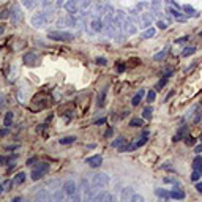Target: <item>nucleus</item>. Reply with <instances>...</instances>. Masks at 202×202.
<instances>
[{
  "label": "nucleus",
  "mask_w": 202,
  "mask_h": 202,
  "mask_svg": "<svg viewBox=\"0 0 202 202\" xmlns=\"http://www.w3.org/2000/svg\"><path fill=\"white\" fill-rule=\"evenodd\" d=\"M48 37L54 41H65V43H68V41H73L74 35L70 32H62V30H49L48 32Z\"/></svg>",
  "instance_id": "obj_1"
},
{
  "label": "nucleus",
  "mask_w": 202,
  "mask_h": 202,
  "mask_svg": "<svg viewBox=\"0 0 202 202\" xmlns=\"http://www.w3.org/2000/svg\"><path fill=\"white\" fill-rule=\"evenodd\" d=\"M48 171H49V164L48 163H40L35 169L32 171V180H40L41 177H44L48 174Z\"/></svg>",
  "instance_id": "obj_2"
},
{
  "label": "nucleus",
  "mask_w": 202,
  "mask_h": 202,
  "mask_svg": "<svg viewBox=\"0 0 202 202\" xmlns=\"http://www.w3.org/2000/svg\"><path fill=\"white\" fill-rule=\"evenodd\" d=\"M49 22L48 16L44 14V11H41V13H37L35 16L32 17V25L35 27V29H43L44 25H46Z\"/></svg>",
  "instance_id": "obj_3"
},
{
  "label": "nucleus",
  "mask_w": 202,
  "mask_h": 202,
  "mask_svg": "<svg viewBox=\"0 0 202 202\" xmlns=\"http://www.w3.org/2000/svg\"><path fill=\"white\" fill-rule=\"evenodd\" d=\"M92 183H93L95 186H106V185L109 183V177H107L106 174H96V175H93V178H92Z\"/></svg>",
  "instance_id": "obj_4"
},
{
  "label": "nucleus",
  "mask_w": 202,
  "mask_h": 202,
  "mask_svg": "<svg viewBox=\"0 0 202 202\" xmlns=\"http://www.w3.org/2000/svg\"><path fill=\"white\" fill-rule=\"evenodd\" d=\"M106 3H96V5H93L92 6V10H90V14L93 16V17H101V16H103L104 14V11H106Z\"/></svg>",
  "instance_id": "obj_5"
},
{
  "label": "nucleus",
  "mask_w": 202,
  "mask_h": 202,
  "mask_svg": "<svg viewBox=\"0 0 202 202\" xmlns=\"http://www.w3.org/2000/svg\"><path fill=\"white\" fill-rule=\"evenodd\" d=\"M85 163L90 166V167H99L101 164H103V156L101 155H93V156H88V158L85 160Z\"/></svg>",
  "instance_id": "obj_6"
},
{
  "label": "nucleus",
  "mask_w": 202,
  "mask_h": 202,
  "mask_svg": "<svg viewBox=\"0 0 202 202\" xmlns=\"http://www.w3.org/2000/svg\"><path fill=\"white\" fill-rule=\"evenodd\" d=\"M101 19H103V22H104V24H109V22H112V21H114V19H115L114 8L107 5V6H106V11H104V14L101 16Z\"/></svg>",
  "instance_id": "obj_7"
},
{
  "label": "nucleus",
  "mask_w": 202,
  "mask_h": 202,
  "mask_svg": "<svg viewBox=\"0 0 202 202\" xmlns=\"http://www.w3.org/2000/svg\"><path fill=\"white\" fill-rule=\"evenodd\" d=\"M63 8L68 11V13L76 14V13H77V10H79V6H77V0H66L65 5H63Z\"/></svg>",
  "instance_id": "obj_8"
},
{
  "label": "nucleus",
  "mask_w": 202,
  "mask_h": 202,
  "mask_svg": "<svg viewBox=\"0 0 202 202\" xmlns=\"http://www.w3.org/2000/svg\"><path fill=\"white\" fill-rule=\"evenodd\" d=\"M63 189H65V193L68 194V196L77 193V186H76V183H74L73 180H66V182L63 183Z\"/></svg>",
  "instance_id": "obj_9"
},
{
  "label": "nucleus",
  "mask_w": 202,
  "mask_h": 202,
  "mask_svg": "<svg viewBox=\"0 0 202 202\" xmlns=\"http://www.w3.org/2000/svg\"><path fill=\"white\" fill-rule=\"evenodd\" d=\"M93 200H101V202H114L115 200V196H112L109 193H104V191H99Z\"/></svg>",
  "instance_id": "obj_10"
},
{
  "label": "nucleus",
  "mask_w": 202,
  "mask_h": 202,
  "mask_svg": "<svg viewBox=\"0 0 202 202\" xmlns=\"http://www.w3.org/2000/svg\"><path fill=\"white\" fill-rule=\"evenodd\" d=\"M104 27H106V24L103 22L101 17H95L92 21V30L93 32H104Z\"/></svg>",
  "instance_id": "obj_11"
},
{
  "label": "nucleus",
  "mask_w": 202,
  "mask_h": 202,
  "mask_svg": "<svg viewBox=\"0 0 202 202\" xmlns=\"http://www.w3.org/2000/svg\"><path fill=\"white\" fill-rule=\"evenodd\" d=\"M38 62V57H37V54H33V52H29L24 55V63L29 65V66H33V65H37Z\"/></svg>",
  "instance_id": "obj_12"
},
{
  "label": "nucleus",
  "mask_w": 202,
  "mask_h": 202,
  "mask_svg": "<svg viewBox=\"0 0 202 202\" xmlns=\"http://www.w3.org/2000/svg\"><path fill=\"white\" fill-rule=\"evenodd\" d=\"M21 19V10L17 5H14L13 8H11V21H13V24H16V22Z\"/></svg>",
  "instance_id": "obj_13"
},
{
  "label": "nucleus",
  "mask_w": 202,
  "mask_h": 202,
  "mask_svg": "<svg viewBox=\"0 0 202 202\" xmlns=\"http://www.w3.org/2000/svg\"><path fill=\"white\" fill-rule=\"evenodd\" d=\"M186 131H188V126H182L180 130L177 131V134L174 136V142H178V141H182L186 138Z\"/></svg>",
  "instance_id": "obj_14"
},
{
  "label": "nucleus",
  "mask_w": 202,
  "mask_h": 202,
  "mask_svg": "<svg viewBox=\"0 0 202 202\" xmlns=\"http://www.w3.org/2000/svg\"><path fill=\"white\" fill-rule=\"evenodd\" d=\"M90 3H92V0H77V6H79V10H81L82 14H85V11L88 10Z\"/></svg>",
  "instance_id": "obj_15"
},
{
  "label": "nucleus",
  "mask_w": 202,
  "mask_h": 202,
  "mask_svg": "<svg viewBox=\"0 0 202 202\" xmlns=\"http://www.w3.org/2000/svg\"><path fill=\"white\" fill-rule=\"evenodd\" d=\"M35 199H37V200H49V199H51V194L46 191V189H40V191L35 194Z\"/></svg>",
  "instance_id": "obj_16"
},
{
  "label": "nucleus",
  "mask_w": 202,
  "mask_h": 202,
  "mask_svg": "<svg viewBox=\"0 0 202 202\" xmlns=\"http://www.w3.org/2000/svg\"><path fill=\"white\" fill-rule=\"evenodd\" d=\"M25 172H17L16 175H14V178H13V185H22L25 182Z\"/></svg>",
  "instance_id": "obj_17"
},
{
  "label": "nucleus",
  "mask_w": 202,
  "mask_h": 202,
  "mask_svg": "<svg viewBox=\"0 0 202 202\" xmlns=\"http://www.w3.org/2000/svg\"><path fill=\"white\" fill-rule=\"evenodd\" d=\"M144 95H145V90H142V88H141V90H139L136 95H134V98L131 99V104H133V106H138V104L141 103V101H142Z\"/></svg>",
  "instance_id": "obj_18"
},
{
  "label": "nucleus",
  "mask_w": 202,
  "mask_h": 202,
  "mask_svg": "<svg viewBox=\"0 0 202 202\" xmlns=\"http://www.w3.org/2000/svg\"><path fill=\"white\" fill-rule=\"evenodd\" d=\"M171 197H172V199H178V200H182V199H185V193L182 191L180 188L177 189V186H175V188L172 189V191H171Z\"/></svg>",
  "instance_id": "obj_19"
},
{
  "label": "nucleus",
  "mask_w": 202,
  "mask_h": 202,
  "mask_svg": "<svg viewBox=\"0 0 202 202\" xmlns=\"http://www.w3.org/2000/svg\"><path fill=\"white\" fill-rule=\"evenodd\" d=\"M142 125H144V120L139 118V117H134V118L130 120V126H131V128H139V126H142Z\"/></svg>",
  "instance_id": "obj_20"
},
{
  "label": "nucleus",
  "mask_w": 202,
  "mask_h": 202,
  "mask_svg": "<svg viewBox=\"0 0 202 202\" xmlns=\"http://www.w3.org/2000/svg\"><path fill=\"white\" fill-rule=\"evenodd\" d=\"M155 194L158 196V197H163V199H169V197H171V193L166 191V189H161V188L155 189Z\"/></svg>",
  "instance_id": "obj_21"
},
{
  "label": "nucleus",
  "mask_w": 202,
  "mask_h": 202,
  "mask_svg": "<svg viewBox=\"0 0 202 202\" xmlns=\"http://www.w3.org/2000/svg\"><path fill=\"white\" fill-rule=\"evenodd\" d=\"M125 144H126V139H125V138H117L115 141H112V147L120 149L122 145H125Z\"/></svg>",
  "instance_id": "obj_22"
},
{
  "label": "nucleus",
  "mask_w": 202,
  "mask_h": 202,
  "mask_svg": "<svg viewBox=\"0 0 202 202\" xmlns=\"http://www.w3.org/2000/svg\"><path fill=\"white\" fill-rule=\"evenodd\" d=\"M65 189H59V191H55V194L52 196V199L54 200H57V202H60V200H63L65 199Z\"/></svg>",
  "instance_id": "obj_23"
},
{
  "label": "nucleus",
  "mask_w": 202,
  "mask_h": 202,
  "mask_svg": "<svg viewBox=\"0 0 202 202\" xmlns=\"http://www.w3.org/2000/svg\"><path fill=\"white\" fill-rule=\"evenodd\" d=\"M131 196H133V189L131 188H125L122 191V200H128V199H131Z\"/></svg>",
  "instance_id": "obj_24"
},
{
  "label": "nucleus",
  "mask_w": 202,
  "mask_h": 202,
  "mask_svg": "<svg viewBox=\"0 0 202 202\" xmlns=\"http://www.w3.org/2000/svg\"><path fill=\"white\" fill-rule=\"evenodd\" d=\"M155 33H156V32H155V29H152V27H150V29H147V30H145V32L142 33V38H144V40H149V38L155 37Z\"/></svg>",
  "instance_id": "obj_25"
},
{
  "label": "nucleus",
  "mask_w": 202,
  "mask_h": 202,
  "mask_svg": "<svg viewBox=\"0 0 202 202\" xmlns=\"http://www.w3.org/2000/svg\"><path fill=\"white\" fill-rule=\"evenodd\" d=\"M152 114H153V109H152V106H147V107H145L144 111H142V117L144 118H152Z\"/></svg>",
  "instance_id": "obj_26"
},
{
  "label": "nucleus",
  "mask_w": 202,
  "mask_h": 202,
  "mask_svg": "<svg viewBox=\"0 0 202 202\" xmlns=\"http://www.w3.org/2000/svg\"><path fill=\"white\" fill-rule=\"evenodd\" d=\"M166 82H167V77H163V79H160L158 82H156V85H155V90H156V92L163 90V87L166 85Z\"/></svg>",
  "instance_id": "obj_27"
},
{
  "label": "nucleus",
  "mask_w": 202,
  "mask_h": 202,
  "mask_svg": "<svg viewBox=\"0 0 202 202\" xmlns=\"http://www.w3.org/2000/svg\"><path fill=\"white\" fill-rule=\"evenodd\" d=\"M166 55H167V49H163L161 52H158V54H155L153 55V60H163V59H166Z\"/></svg>",
  "instance_id": "obj_28"
},
{
  "label": "nucleus",
  "mask_w": 202,
  "mask_h": 202,
  "mask_svg": "<svg viewBox=\"0 0 202 202\" xmlns=\"http://www.w3.org/2000/svg\"><path fill=\"white\" fill-rule=\"evenodd\" d=\"M202 166V156H196V158H194V161H193V169L194 171H199V167Z\"/></svg>",
  "instance_id": "obj_29"
},
{
  "label": "nucleus",
  "mask_w": 202,
  "mask_h": 202,
  "mask_svg": "<svg viewBox=\"0 0 202 202\" xmlns=\"http://www.w3.org/2000/svg\"><path fill=\"white\" fill-rule=\"evenodd\" d=\"M11 122H13V112H6L5 120H3V125H5V126H10Z\"/></svg>",
  "instance_id": "obj_30"
},
{
  "label": "nucleus",
  "mask_w": 202,
  "mask_h": 202,
  "mask_svg": "<svg viewBox=\"0 0 202 202\" xmlns=\"http://www.w3.org/2000/svg\"><path fill=\"white\" fill-rule=\"evenodd\" d=\"M194 51H196V48H193V46H189V48H185V49H183V52H182V57H188V55L194 54Z\"/></svg>",
  "instance_id": "obj_31"
},
{
  "label": "nucleus",
  "mask_w": 202,
  "mask_h": 202,
  "mask_svg": "<svg viewBox=\"0 0 202 202\" xmlns=\"http://www.w3.org/2000/svg\"><path fill=\"white\" fill-rule=\"evenodd\" d=\"M76 141V136H66V138H62L60 139V144H71Z\"/></svg>",
  "instance_id": "obj_32"
},
{
  "label": "nucleus",
  "mask_w": 202,
  "mask_h": 202,
  "mask_svg": "<svg viewBox=\"0 0 202 202\" xmlns=\"http://www.w3.org/2000/svg\"><path fill=\"white\" fill-rule=\"evenodd\" d=\"M155 98H156V90H150L147 93V101H149V103H153Z\"/></svg>",
  "instance_id": "obj_33"
},
{
  "label": "nucleus",
  "mask_w": 202,
  "mask_h": 202,
  "mask_svg": "<svg viewBox=\"0 0 202 202\" xmlns=\"http://www.w3.org/2000/svg\"><path fill=\"white\" fill-rule=\"evenodd\" d=\"M182 8L186 11L188 14H191V16H194V14H196V11H194V8H193V6H189V5H183Z\"/></svg>",
  "instance_id": "obj_34"
},
{
  "label": "nucleus",
  "mask_w": 202,
  "mask_h": 202,
  "mask_svg": "<svg viewBox=\"0 0 202 202\" xmlns=\"http://www.w3.org/2000/svg\"><path fill=\"white\" fill-rule=\"evenodd\" d=\"M130 200H131V202H144V197H142L141 194H133Z\"/></svg>",
  "instance_id": "obj_35"
},
{
  "label": "nucleus",
  "mask_w": 202,
  "mask_h": 202,
  "mask_svg": "<svg viewBox=\"0 0 202 202\" xmlns=\"http://www.w3.org/2000/svg\"><path fill=\"white\" fill-rule=\"evenodd\" d=\"M96 65H99V66H104V65H107V60L104 59V57H96Z\"/></svg>",
  "instance_id": "obj_36"
},
{
  "label": "nucleus",
  "mask_w": 202,
  "mask_h": 202,
  "mask_svg": "<svg viewBox=\"0 0 202 202\" xmlns=\"http://www.w3.org/2000/svg\"><path fill=\"white\" fill-rule=\"evenodd\" d=\"M185 144H186V145H194V144H196V139H194L193 136H186V138H185Z\"/></svg>",
  "instance_id": "obj_37"
},
{
  "label": "nucleus",
  "mask_w": 202,
  "mask_h": 202,
  "mask_svg": "<svg viewBox=\"0 0 202 202\" xmlns=\"http://www.w3.org/2000/svg\"><path fill=\"white\" fill-rule=\"evenodd\" d=\"M164 183H174L175 186H180V183H178L175 178H171V177H166V178H164Z\"/></svg>",
  "instance_id": "obj_38"
},
{
  "label": "nucleus",
  "mask_w": 202,
  "mask_h": 202,
  "mask_svg": "<svg viewBox=\"0 0 202 202\" xmlns=\"http://www.w3.org/2000/svg\"><path fill=\"white\" fill-rule=\"evenodd\" d=\"M104 95H106V90H103V93H99V96H98V106H103L104 104Z\"/></svg>",
  "instance_id": "obj_39"
},
{
  "label": "nucleus",
  "mask_w": 202,
  "mask_h": 202,
  "mask_svg": "<svg viewBox=\"0 0 202 202\" xmlns=\"http://www.w3.org/2000/svg\"><path fill=\"white\" fill-rule=\"evenodd\" d=\"M81 189H82L84 193L87 191V189H90V185H88V182H87V180H82V182H81Z\"/></svg>",
  "instance_id": "obj_40"
},
{
  "label": "nucleus",
  "mask_w": 202,
  "mask_h": 202,
  "mask_svg": "<svg viewBox=\"0 0 202 202\" xmlns=\"http://www.w3.org/2000/svg\"><path fill=\"white\" fill-rule=\"evenodd\" d=\"M199 178H200V172H199V171H194V172L191 174V180H193V182H197Z\"/></svg>",
  "instance_id": "obj_41"
},
{
  "label": "nucleus",
  "mask_w": 202,
  "mask_h": 202,
  "mask_svg": "<svg viewBox=\"0 0 202 202\" xmlns=\"http://www.w3.org/2000/svg\"><path fill=\"white\" fill-rule=\"evenodd\" d=\"M125 68H126L125 63H122V62L117 63V71H118V73H123V71H125Z\"/></svg>",
  "instance_id": "obj_42"
},
{
  "label": "nucleus",
  "mask_w": 202,
  "mask_h": 202,
  "mask_svg": "<svg viewBox=\"0 0 202 202\" xmlns=\"http://www.w3.org/2000/svg\"><path fill=\"white\" fill-rule=\"evenodd\" d=\"M59 185H60V180H52V182H49V188H51V189H55Z\"/></svg>",
  "instance_id": "obj_43"
},
{
  "label": "nucleus",
  "mask_w": 202,
  "mask_h": 202,
  "mask_svg": "<svg viewBox=\"0 0 202 202\" xmlns=\"http://www.w3.org/2000/svg\"><path fill=\"white\" fill-rule=\"evenodd\" d=\"M70 200H71V202H79V200H81V196L77 194V193H74V194L70 196Z\"/></svg>",
  "instance_id": "obj_44"
},
{
  "label": "nucleus",
  "mask_w": 202,
  "mask_h": 202,
  "mask_svg": "<svg viewBox=\"0 0 202 202\" xmlns=\"http://www.w3.org/2000/svg\"><path fill=\"white\" fill-rule=\"evenodd\" d=\"M22 3H24V6H25V8H32L35 2H33V0H22Z\"/></svg>",
  "instance_id": "obj_45"
},
{
  "label": "nucleus",
  "mask_w": 202,
  "mask_h": 202,
  "mask_svg": "<svg viewBox=\"0 0 202 202\" xmlns=\"http://www.w3.org/2000/svg\"><path fill=\"white\" fill-rule=\"evenodd\" d=\"M156 25H158L160 29H163V30H164V29L167 27V24H166V22H164V21H158V22H156Z\"/></svg>",
  "instance_id": "obj_46"
},
{
  "label": "nucleus",
  "mask_w": 202,
  "mask_h": 202,
  "mask_svg": "<svg viewBox=\"0 0 202 202\" xmlns=\"http://www.w3.org/2000/svg\"><path fill=\"white\" fill-rule=\"evenodd\" d=\"M161 167H163V169H166V171H174V167H172V166H171L169 163H164V164H163Z\"/></svg>",
  "instance_id": "obj_47"
},
{
  "label": "nucleus",
  "mask_w": 202,
  "mask_h": 202,
  "mask_svg": "<svg viewBox=\"0 0 202 202\" xmlns=\"http://www.w3.org/2000/svg\"><path fill=\"white\" fill-rule=\"evenodd\" d=\"M112 133H114V128L111 126V128H107V131L104 133V136H106V138H111V136H112Z\"/></svg>",
  "instance_id": "obj_48"
},
{
  "label": "nucleus",
  "mask_w": 202,
  "mask_h": 202,
  "mask_svg": "<svg viewBox=\"0 0 202 202\" xmlns=\"http://www.w3.org/2000/svg\"><path fill=\"white\" fill-rule=\"evenodd\" d=\"M6 163H8V158H5V156L0 155V166H2V164H6Z\"/></svg>",
  "instance_id": "obj_49"
},
{
  "label": "nucleus",
  "mask_w": 202,
  "mask_h": 202,
  "mask_svg": "<svg viewBox=\"0 0 202 202\" xmlns=\"http://www.w3.org/2000/svg\"><path fill=\"white\" fill-rule=\"evenodd\" d=\"M5 104V95L3 93H0V107H2Z\"/></svg>",
  "instance_id": "obj_50"
},
{
  "label": "nucleus",
  "mask_w": 202,
  "mask_h": 202,
  "mask_svg": "<svg viewBox=\"0 0 202 202\" xmlns=\"http://www.w3.org/2000/svg\"><path fill=\"white\" fill-rule=\"evenodd\" d=\"M194 152H196L197 155H199V153L202 152V144H200V145H196V147H194Z\"/></svg>",
  "instance_id": "obj_51"
},
{
  "label": "nucleus",
  "mask_w": 202,
  "mask_h": 202,
  "mask_svg": "<svg viewBox=\"0 0 202 202\" xmlns=\"http://www.w3.org/2000/svg\"><path fill=\"white\" fill-rule=\"evenodd\" d=\"M6 134H8V128H5V130H2V131H0V138L6 136Z\"/></svg>",
  "instance_id": "obj_52"
},
{
  "label": "nucleus",
  "mask_w": 202,
  "mask_h": 202,
  "mask_svg": "<svg viewBox=\"0 0 202 202\" xmlns=\"http://www.w3.org/2000/svg\"><path fill=\"white\" fill-rule=\"evenodd\" d=\"M65 2H66V0H57V2H55V5H57V6H63Z\"/></svg>",
  "instance_id": "obj_53"
},
{
  "label": "nucleus",
  "mask_w": 202,
  "mask_h": 202,
  "mask_svg": "<svg viewBox=\"0 0 202 202\" xmlns=\"http://www.w3.org/2000/svg\"><path fill=\"white\" fill-rule=\"evenodd\" d=\"M196 189H197L199 193H202V182H199V183L196 185Z\"/></svg>",
  "instance_id": "obj_54"
},
{
  "label": "nucleus",
  "mask_w": 202,
  "mask_h": 202,
  "mask_svg": "<svg viewBox=\"0 0 202 202\" xmlns=\"http://www.w3.org/2000/svg\"><path fill=\"white\" fill-rule=\"evenodd\" d=\"M95 123H96V125H103V123H106V118H101V120H96Z\"/></svg>",
  "instance_id": "obj_55"
},
{
  "label": "nucleus",
  "mask_w": 202,
  "mask_h": 202,
  "mask_svg": "<svg viewBox=\"0 0 202 202\" xmlns=\"http://www.w3.org/2000/svg\"><path fill=\"white\" fill-rule=\"evenodd\" d=\"M164 76H166V77H169V76H172V70H166V73H164Z\"/></svg>",
  "instance_id": "obj_56"
},
{
  "label": "nucleus",
  "mask_w": 202,
  "mask_h": 202,
  "mask_svg": "<svg viewBox=\"0 0 202 202\" xmlns=\"http://www.w3.org/2000/svg\"><path fill=\"white\" fill-rule=\"evenodd\" d=\"M174 93H175V92H174V90H172V92H169V93H167V96H166V98H164V101H167V99H169V98H171V96H172V95H174Z\"/></svg>",
  "instance_id": "obj_57"
},
{
  "label": "nucleus",
  "mask_w": 202,
  "mask_h": 202,
  "mask_svg": "<svg viewBox=\"0 0 202 202\" xmlns=\"http://www.w3.org/2000/svg\"><path fill=\"white\" fill-rule=\"evenodd\" d=\"M188 40V37H183V38H180V40H177V43H185Z\"/></svg>",
  "instance_id": "obj_58"
},
{
  "label": "nucleus",
  "mask_w": 202,
  "mask_h": 202,
  "mask_svg": "<svg viewBox=\"0 0 202 202\" xmlns=\"http://www.w3.org/2000/svg\"><path fill=\"white\" fill-rule=\"evenodd\" d=\"M3 30H5V27H3L2 24H0V37H2V33H3Z\"/></svg>",
  "instance_id": "obj_59"
},
{
  "label": "nucleus",
  "mask_w": 202,
  "mask_h": 202,
  "mask_svg": "<svg viewBox=\"0 0 202 202\" xmlns=\"http://www.w3.org/2000/svg\"><path fill=\"white\" fill-rule=\"evenodd\" d=\"M2 191H3V186H2V185H0V194H2Z\"/></svg>",
  "instance_id": "obj_60"
},
{
  "label": "nucleus",
  "mask_w": 202,
  "mask_h": 202,
  "mask_svg": "<svg viewBox=\"0 0 202 202\" xmlns=\"http://www.w3.org/2000/svg\"><path fill=\"white\" fill-rule=\"evenodd\" d=\"M199 172H200V175H202V166L199 167Z\"/></svg>",
  "instance_id": "obj_61"
},
{
  "label": "nucleus",
  "mask_w": 202,
  "mask_h": 202,
  "mask_svg": "<svg viewBox=\"0 0 202 202\" xmlns=\"http://www.w3.org/2000/svg\"><path fill=\"white\" fill-rule=\"evenodd\" d=\"M200 144H202V136H200Z\"/></svg>",
  "instance_id": "obj_62"
}]
</instances>
